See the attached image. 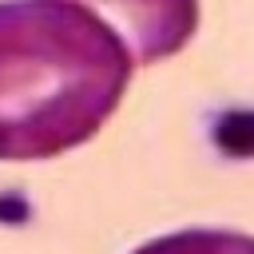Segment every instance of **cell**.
<instances>
[{"instance_id":"cell-2","label":"cell","mask_w":254,"mask_h":254,"mask_svg":"<svg viewBox=\"0 0 254 254\" xmlns=\"http://www.w3.org/2000/svg\"><path fill=\"white\" fill-rule=\"evenodd\" d=\"M131 48L135 64L179 56L198 32V0H83Z\"/></svg>"},{"instance_id":"cell-3","label":"cell","mask_w":254,"mask_h":254,"mask_svg":"<svg viewBox=\"0 0 254 254\" xmlns=\"http://www.w3.org/2000/svg\"><path fill=\"white\" fill-rule=\"evenodd\" d=\"M131 254H254V234L230 226H187L147 238Z\"/></svg>"},{"instance_id":"cell-1","label":"cell","mask_w":254,"mask_h":254,"mask_svg":"<svg viewBox=\"0 0 254 254\" xmlns=\"http://www.w3.org/2000/svg\"><path fill=\"white\" fill-rule=\"evenodd\" d=\"M135 67L127 40L83 0H0V163L87 143Z\"/></svg>"}]
</instances>
